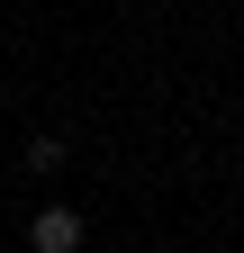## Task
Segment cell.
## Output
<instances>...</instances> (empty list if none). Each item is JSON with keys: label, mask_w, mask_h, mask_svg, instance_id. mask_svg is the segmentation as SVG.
<instances>
[{"label": "cell", "mask_w": 244, "mask_h": 253, "mask_svg": "<svg viewBox=\"0 0 244 253\" xmlns=\"http://www.w3.org/2000/svg\"><path fill=\"white\" fill-rule=\"evenodd\" d=\"M27 244H37V253H81V217H73V208H37Z\"/></svg>", "instance_id": "1"}]
</instances>
